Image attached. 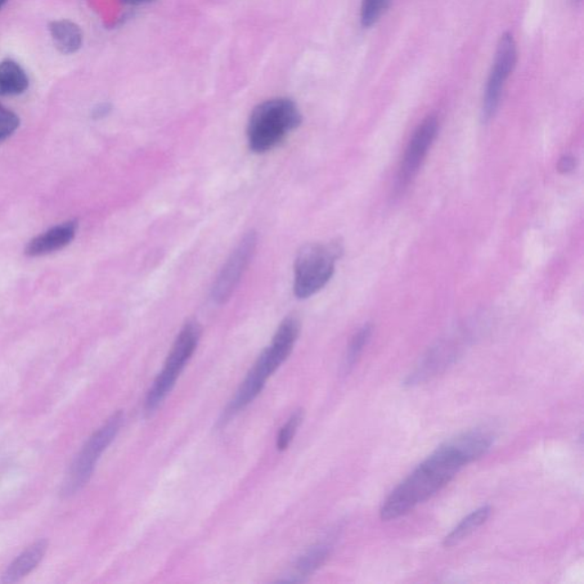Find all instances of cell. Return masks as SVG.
I'll return each mask as SVG.
<instances>
[{
  "instance_id": "obj_1",
  "label": "cell",
  "mask_w": 584,
  "mask_h": 584,
  "mask_svg": "<svg viewBox=\"0 0 584 584\" xmlns=\"http://www.w3.org/2000/svg\"><path fill=\"white\" fill-rule=\"evenodd\" d=\"M493 442L489 431L475 429L442 444L389 494L380 508V519H398L429 500L465 466L487 455Z\"/></svg>"
},
{
  "instance_id": "obj_2",
  "label": "cell",
  "mask_w": 584,
  "mask_h": 584,
  "mask_svg": "<svg viewBox=\"0 0 584 584\" xmlns=\"http://www.w3.org/2000/svg\"><path fill=\"white\" fill-rule=\"evenodd\" d=\"M300 323L297 317H287L277 327L273 337L271 345L259 355L257 361L237 389L236 397L228 404L222 421H227L235 417L237 413L244 410L262 392L267 380L274 372L289 357L296 341L298 339Z\"/></svg>"
},
{
  "instance_id": "obj_3",
  "label": "cell",
  "mask_w": 584,
  "mask_h": 584,
  "mask_svg": "<svg viewBox=\"0 0 584 584\" xmlns=\"http://www.w3.org/2000/svg\"><path fill=\"white\" fill-rule=\"evenodd\" d=\"M303 116L297 105L290 98L277 97L260 103L251 112L247 138L249 149L265 154L274 149L302 124Z\"/></svg>"
},
{
  "instance_id": "obj_4",
  "label": "cell",
  "mask_w": 584,
  "mask_h": 584,
  "mask_svg": "<svg viewBox=\"0 0 584 584\" xmlns=\"http://www.w3.org/2000/svg\"><path fill=\"white\" fill-rule=\"evenodd\" d=\"M201 338V327L196 321H188L179 331L166 359L164 369L147 392L144 410L146 415L156 412L166 398L172 392L186 364L195 354Z\"/></svg>"
},
{
  "instance_id": "obj_5",
  "label": "cell",
  "mask_w": 584,
  "mask_h": 584,
  "mask_svg": "<svg viewBox=\"0 0 584 584\" xmlns=\"http://www.w3.org/2000/svg\"><path fill=\"white\" fill-rule=\"evenodd\" d=\"M340 254L338 244H307L302 247L295 260L296 297L307 299L322 290L334 276Z\"/></svg>"
},
{
  "instance_id": "obj_6",
  "label": "cell",
  "mask_w": 584,
  "mask_h": 584,
  "mask_svg": "<svg viewBox=\"0 0 584 584\" xmlns=\"http://www.w3.org/2000/svg\"><path fill=\"white\" fill-rule=\"evenodd\" d=\"M123 424V412H116L88 439L78 456L76 457L75 461L72 462L69 473H67L65 483H63V497L74 496L88 483L94 469H96L97 461L100 460L103 452L106 450L107 447L114 442Z\"/></svg>"
},
{
  "instance_id": "obj_7",
  "label": "cell",
  "mask_w": 584,
  "mask_h": 584,
  "mask_svg": "<svg viewBox=\"0 0 584 584\" xmlns=\"http://www.w3.org/2000/svg\"><path fill=\"white\" fill-rule=\"evenodd\" d=\"M516 63H518V45L513 34L505 33L498 40L492 69L489 71L487 87H485L482 105L484 123H488L496 115L500 106L503 89L507 80L513 74Z\"/></svg>"
},
{
  "instance_id": "obj_8",
  "label": "cell",
  "mask_w": 584,
  "mask_h": 584,
  "mask_svg": "<svg viewBox=\"0 0 584 584\" xmlns=\"http://www.w3.org/2000/svg\"><path fill=\"white\" fill-rule=\"evenodd\" d=\"M257 241L256 232L250 231L232 251L211 287V298L216 304H226L231 298L247 268L253 262Z\"/></svg>"
},
{
  "instance_id": "obj_9",
  "label": "cell",
  "mask_w": 584,
  "mask_h": 584,
  "mask_svg": "<svg viewBox=\"0 0 584 584\" xmlns=\"http://www.w3.org/2000/svg\"><path fill=\"white\" fill-rule=\"evenodd\" d=\"M438 133V120L435 116H428L418 126L408 142L404 154L401 167H399L397 190L402 192L415 178L418 170L424 163L431 146Z\"/></svg>"
},
{
  "instance_id": "obj_10",
  "label": "cell",
  "mask_w": 584,
  "mask_h": 584,
  "mask_svg": "<svg viewBox=\"0 0 584 584\" xmlns=\"http://www.w3.org/2000/svg\"><path fill=\"white\" fill-rule=\"evenodd\" d=\"M459 349L460 347L457 345L455 339L444 340L434 346L422 357L412 374L408 376L404 385L413 388V386L425 383V381L441 374L446 368L455 362L458 354H459Z\"/></svg>"
},
{
  "instance_id": "obj_11",
  "label": "cell",
  "mask_w": 584,
  "mask_h": 584,
  "mask_svg": "<svg viewBox=\"0 0 584 584\" xmlns=\"http://www.w3.org/2000/svg\"><path fill=\"white\" fill-rule=\"evenodd\" d=\"M77 231L75 222L63 223L61 226L51 228L42 236L35 237L26 247L25 254L29 256H43L60 250L70 244Z\"/></svg>"
},
{
  "instance_id": "obj_12",
  "label": "cell",
  "mask_w": 584,
  "mask_h": 584,
  "mask_svg": "<svg viewBox=\"0 0 584 584\" xmlns=\"http://www.w3.org/2000/svg\"><path fill=\"white\" fill-rule=\"evenodd\" d=\"M331 539L329 540L317 543L316 546L309 548L299 557L295 563V572L290 575V579H285V582H302L307 579L309 575L313 574L326 563L327 559L332 551Z\"/></svg>"
},
{
  "instance_id": "obj_13",
  "label": "cell",
  "mask_w": 584,
  "mask_h": 584,
  "mask_svg": "<svg viewBox=\"0 0 584 584\" xmlns=\"http://www.w3.org/2000/svg\"><path fill=\"white\" fill-rule=\"evenodd\" d=\"M48 543L46 540L35 542L33 546L26 548L13 563L8 566L4 574L3 582L15 583L33 572L37 568L44 556L46 555Z\"/></svg>"
},
{
  "instance_id": "obj_14",
  "label": "cell",
  "mask_w": 584,
  "mask_h": 584,
  "mask_svg": "<svg viewBox=\"0 0 584 584\" xmlns=\"http://www.w3.org/2000/svg\"><path fill=\"white\" fill-rule=\"evenodd\" d=\"M54 45L58 52L69 55L77 53L83 45V33L75 22L69 20L54 21L49 25Z\"/></svg>"
},
{
  "instance_id": "obj_15",
  "label": "cell",
  "mask_w": 584,
  "mask_h": 584,
  "mask_svg": "<svg viewBox=\"0 0 584 584\" xmlns=\"http://www.w3.org/2000/svg\"><path fill=\"white\" fill-rule=\"evenodd\" d=\"M491 514V507L483 506L478 508V509H476L473 513L462 519L461 522L458 524L446 538H444L443 546L446 548H452L459 545V543L468 538L471 533H474L476 529L487 523V520L489 519Z\"/></svg>"
},
{
  "instance_id": "obj_16",
  "label": "cell",
  "mask_w": 584,
  "mask_h": 584,
  "mask_svg": "<svg viewBox=\"0 0 584 584\" xmlns=\"http://www.w3.org/2000/svg\"><path fill=\"white\" fill-rule=\"evenodd\" d=\"M29 87V79L20 65L12 60L0 63V94L19 96Z\"/></svg>"
},
{
  "instance_id": "obj_17",
  "label": "cell",
  "mask_w": 584,
  "mask_h": 584,
  "mask_svg": "<svg viewBox=\"0 0 584 584\" xmlns=\"http://www.w3.org/2000/svg\"><path fill=\"white\" fill-rule=\"evenodd\" d=\"M371 335L372 326L366 325L353 336L345 357L343 366L345 374H349V372L352 371L355 364L357 363L359 357H361L364 347L369 343Z\"/></svg>"
},
{
  "instance_id": "obj_18",
  "label": "cell",
  "mask_w": 584,
  "mask_h": 584,
  "mask_svg": "<svg viewBox=\"0 0 584 584\" xmlns=\"http://www.w3.org/2000/svg\"><path fill=\"white\" fill-rule=\"evenodd\" d=\"M392 0H362L359 20L363 28L369 29L377 25L385 15Z\"/></svg>"
},
{
  "instance_id": "obj_19",
  "label": "cell",
  "mask_w": 584,
  "mask_h": 584,
  "mask_svg": "<svg viewBox=\"0 0 584 584\" xmlns=\"http://www.w3.org/2000/svg\"><path fill=\"white\" fill-rule=\"evenodd\" d=\"M304 420L303 410H296L292 413L291 417L280 429L277 434V450L285 451L289 448L292 441H294L295 435L297 433L300 425Z\"/></svg>"
},
{
  "instance_id": "obj_20",
  "label": "cell",
  "mask_w": 584,
  "mask_h": 584,
  "mask_svg": "<svg viewBox=\"0 0 584 584\" xmlns=\"http://www.w3.org/2000/svg\"><path fill=\"white\" fill-rule=\"evenodd\" d=\"M19 125L20 120L15 114L0 106V141L15 133Z\"/></svg>"
},
{
  "instance_id": "obj_21",
  "label": "cell",
  "mask_w": 584,
  "mask_h": 584,
  "mask_svg": "<svg viewBox=\"0 0 584 584\" xmlns=\"http://www.w3.org/2000/svg\"><path fill=\"white\" fill-rule=\"evenodd\" d=\"M557 168H559V172L561 174L573 172L575 169V159L572 156H564L563 158H560Z\"/></svg>"
},
{
  "instance_id": "obj_22",
  "label": "cell",
  "mask_w": 584,
  "mask_h": 584,
  "mask_svg": "<svg viewBox=\"0 0 584 584\" xmlns=\"http://www.w3.org/2000/svg\"><path fill=\"white\" fill-rule=\"evenodd\" d=\"M123 2L129 4V5H142V4L156 2V0H123Z\"/></svg>"
},
{
  "instance_id": "obj_23",
  "label": "cell",
  "mask_w": 584,
  "mask_h": 584,
  "mask_svg": "<svg viewBox=\"0 0 584 584\" xmlns=\"http://www.w3.org/2000/svg\"><path fill=\"white\" fill-rule=\"evenodd\" d=\"M110 111V106L107 105H103L98 106V109L96 111V116H103L107 114V112Z\"/></svg>"
},
{
  "instance_id": "obj_24",
  "label": "cell",
  "mask_w": 584,
  "mask_h": 584,
  "mask_svg": "<svg viewBox=\"0 0 584 584\" xmlns=\"http://www.w3.org/2000/svg\"><path fill=\"white\" fill-rule=\"evenodd\" d=\"M7 3V0H0V7H3Z\"/></svg>"
}]
</instances>
